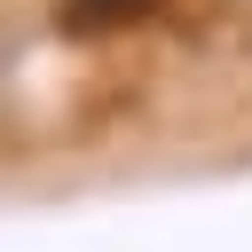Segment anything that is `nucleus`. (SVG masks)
Listing matches in <instances>:
<instances>
[{
    "mask_svg": "<svg viewBox=\"0 0 252 252\" xmlns=\"http://www.w3.org/2000/svg\"><path fill=\"white\" fill-rule=\"evenodd\" d=\"M87 8H102V16H126V8H142V0H87Z\"/></svg>",
    "mask_w": 252,
    "mask_h": 252,
    "instance_id": "1",
    "label": "nucleus"
}]
</instances>
